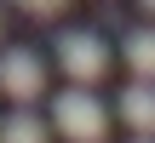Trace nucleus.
<instances>
[{"label": "nucleus", "mask_w": 155, "mask_h": 143, "mask_svg": "<svg viewBox=\"0 0 155 143\" xmlns=\"http://www.w3.org/2000/svg\"><path fill=\"white\" fill-rule=\"evenodd\" d=\"M52 126L69 143H104L109 138V109L98 103L92 86H69V92L52 97Z\"/></svg>", "instance_id": "f257e3e1"}, {"label": "nucleus", "mask_w": 155, "mask_h": 143, "mask_svg": "<svg viewBox=\"0 0 155 143\" xmlns=\"http://www.w3.org/2000/svg\"><path fill=\"white\" fill-rule=\"evenodd\" d=\"M58 69L75 80V86H98L109 75V46L92 34V29H63L58 34Z\"/></svg>", "instance_id": "f03ea898"}, {"label": "nucleus", "mask_w": 155, "mask_h": 143, "mask_svg": "<svg viewBox=\"0 0 155 143\" xmlns=\"http://www.w3.org/2000/svg\"><path fill=\"white\" fill-rule=\"evenodd\" d=\"M0 92H6L12 103H35V97L46 92V63H40V52L6 46V52H0Z\"/></svg>", "instance_id": "7ed1b4c3"}, {"label": "nucleus", "mask_w": 155, "mask_h": 143, "mask_svg": "<svg viewBox=\"0 0 155 143\" xmlns=\"http://www.w3.org/2000/svg\"><path fill=\"white\" fill-rule=\"evenodd\" d=\"M121 120H127L132 132L155 138V80H132V86L121 92Z\"/></svg>", "instance_id": "20e7f679"}, {"label": "nucleus", "mask_w": 155, "mask_h": 143, "mask_svg": "<svg viewBox=\"0 0 155 143\" xmlns=\"http://www.w3.org/2000/svg\"><path fill=\"white\" fill-rule=\"evenodd\" d=\"M121 52H127V63H132L138 80H155V29H132L121 40Z\"/></svg>", "instance_id": "39448f33"}, {"label": "nucleus", "mask_w": 155, "mask_h": 143, "mask_svg": "<svg viewBox=\"0 0 155 143\" xmlns=\"http://www.w3.org/2000/svg\"><path fill=\"white\" fill-rule=\"evenodd\" d=\"M0 143H46V126H40V115H29V109L6 115V120H0Z\"/></svg>", "instance_id": "423d86ee"}, {"label": "nucleus", "mask_w": 155, "mask_h": 143, "mask_svg": "<svg viewBox=\"0 0 155 143\" xmlns=\"http://www.w3.org/2000/svg\"><path fill=\"white\" fill-rule=\"evenodd\" d=\"M17 11H29V17H63L69 11V0H12Z\"/></svg>", "instance_id": "0eeeda50"}, {"label": "nucleus", "mask_w": 155, "mask_h": 143, "mask_svg": "<svg viewBox=\"0 0 155 143\" xmlns=\"http://www.w3.org/2000/svg\"><path fill=\"white\" fill-rule=\"evenodd\" d=\"M138 6H144V11H150V17H155V0H138Z\"/></svg>", "instance_id": "6e6552de"}, {"label": "nucleus", "mask_w": 155, "mask_h": 143, "mask_svg": "<svg viewBox=\"0 0 155 143\" xmlns=\"http://www.w3.org/2000/svg\"><path fill=\"white\" fill-rule=\"evenodd\" d=\"M132 143H155V138H144V132H138V138H132Z\"/></svg>", "instance_id": "1a4fd4ad"}, {"label": "nucleus", "mask_w": 155, "mask_h": 143, "mask_svg": "<svg viewBox=\"0 0 155 143\" xmlns=\"http://www.w3.org/2000/svg\"><path fill=\"white\" fill-rule=\"evenodd\" d=\"M0 34H6V17H0Z\"/></svg>", "instance_id": "9d476101"}]
</instances>
